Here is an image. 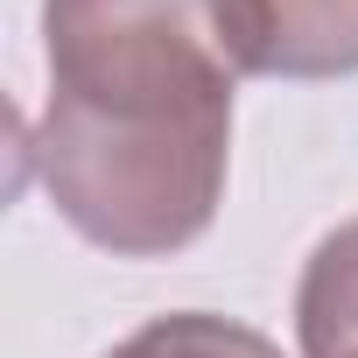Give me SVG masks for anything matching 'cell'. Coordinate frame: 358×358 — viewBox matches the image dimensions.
Returning <instances> with one entry per match:
<instances>
[{
  "label": "cell",
  "mask_w": 358,
  "mask_h": 358,
  "mask_svg": "<svg viewBox=\"0 0 358 358\" xmlns=\"http://www.w3.org/2000/svg\"><path fill=\"white\" fill-rule=\"evenodd\" d=\"M50 99L29 162L57 218L113 260L211 232L232 176L239 71L211 0H43Z\"/></svg>",
  "instance_id": "cell-1"
},
{
  "label": "cell",
  "mask_w": 358,
  "mask_h": 358,
  "mask_svg": "<svg viewBox=\"0 0 358 358\" xmlns=\"http://www.w3.org/2000/svg\"><path fill=\"white\" fill-rule=\"evenodd\" d=\"M239 78H358V0H211Z\"/></svg>",
  "instance_id": "cell-2"
},
{
  "label": "cell",
  "mask_w": 358,
  "mask_h": 358,
  "mask_svg": "<svg viewBox=\"0 0 358 358\" xmlns=\"http://www.w3.org/2000/svg\"><path fill=\"white\" fill-rule=\"evenodd\" d=\"M295 344L302 358H358V218L316 239L295 288Z\"/></svg>",
  "instance_id": "cell-3"
},
{
  "label": "cell",
  "mask_w": 358,
  "mask_h": 358,
  "mask_svg": "<svg viewBox=\"0 0 358 358\" xmlns=\"http://www.w3.org/2000/svg\"><path fill=\"white\" fill-rule=\"evenodd\" d=\"M99 358H281V344L218 309H169V316H148L134 337H120Z\"/></svg>",
  "instance_id": "cell-4"
}]
</instances>
